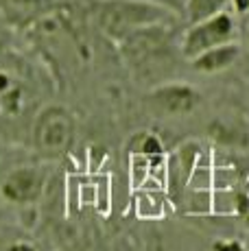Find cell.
Listing matches in <instances>:
<instances>
[{
  "label": "cell",
  "instance_id": "obj_1",
  "mask_svg": "<svg viewBox=\"0 0 249 251\" xmlns=\"http://www.w3.org/2000/svg\"><path fill=\"white\" fill-rule=\"evenodd\" d=\"M42 99V75L26 55L0 48V129L11 131L35 114Z\"/></svg>",
  "mask_w": 249,
  "mask_h": 251
},
{
  "label": "cell",
  "instance_id": "obj_2",
  "mask_svg": "<svg viewBox=\"0 0 249 251\" xmlns=\"http://www.w3.org/2000/svg\"><path fill=\"white\" fill-rule=\"evenodd\" d=\"M118 48H121L124 64L131 68L133 75L140 81H149L153 85L164 83V76L175 66L171 22L138 28L118 42Z\"/></svg>",
  "mask_w": 249,
  "mask_h": 251
},
{
  "label": "cell",
  "instance_id": "obj_3",
  "mask_svg": "<svg viewBox=\"0 0 249 251\" xmlns=\"http://www.w3.org/2000/svg\"><path fill=\"white\" fill-rule=\"evenodd\" d=\"M92 11L99 28L116 44L138 28L171 22L177 13L155 0H99Z\"/></svg>",
  "mask_w": 249,
  "mask_h": 251
},
{
  "label": "cell",
  "instance_id": "obj_4",
  "mask_svg": "<svg viewBox=\"0 0 249 251\" xmlns=\"http://www.w3.org/2000/svg\"><path fill=\"white\" fill-rule=\"evenodd\" d=\"M75 116L61 105H46L31 125V144L44 160H59L75 142Z\"/></svg>",
  "mask_w": 249,
  "mask_h": 251
},
{
  "label": "cell",
  "instance_id": "obj_5",
  "mask_svg": "<svg viewBox=\"0 0 249 251\" xmlns=\"http://www.w3.org/2000/svg\"><path fill=\"white\" fill-rule=\"evenodd\" d=\"M232 37H234L232 16L225 11H219L214 16L205 18V20L190 24V28L186 31L184 40H181V55L186 59H195L197 55L210 50V48L232 42Z\"/></svg>",
  "mask_w": 249,
  "mask_h": 251
},
{
  "label": "cell",
  "instance_id": "obj_6",
  "mask_svg": "<svg viewBox=\"0 0 249 251\" xmlns=\"http://www.w3.org/2000/svg\"><path fill=\"white\" fill-rule=\"evenodd\" d=\"M201 103V94L193 85L171 83L164 81L160 85H153L149 92V105L160 116H186L197 109Z\"/></svg>",
  "mask_w": 249,
  "mask_h": 251
},
{
  "label": "cell",
  "instance_id": "obj_7",
  "mask_svg": "<svg viewBox=\"0 0 249 251\" xmlns=\"http://www.w3.org/2000/svg\"><path fill=\"white\" fill-rule=\"evenodd\" d=\"M46 186V173L37 166H20L11 171L0 183L4 201L16 205H31L42 199Z\"/></svg>",
  "mask_w": 249,
  "mask_h": 251
},
{
  "label": "cell",
  "instance_id": "obj_8",
  "mask_svg": "<svg viewBox=\"0 0 249 251\" xmlns=\"http://www.w3.org/2000/svg\"><path fill=\"white\" fill-rule=\"evenodd\" d=\"M199 157V144L197 142H184L181 147L175 149V153L169 157V164H166V177H169V186L171 192L177 199L181 190L186 186H190L195 175V162Z\"/></svg>",
  "mask_w": 249,
  "mask_h": 251
},
{
  "label": "cell",
  "instance_id": "obj_9",
  "mask_svg": "<svg viewBox=\"0 0 249 251\" xmlns=\"http://www.w3.org/2000/svg\"><path fill=\"white\" fill-rule=\"evenodd\" d=\"M46 0H0V18L9 28H28L46 16Z\"/></svg>",
  "mask_w": 249,
  "mask_h": 251
},
{
  "label": "cell",
  "instance_id": "obj_10",
  "mask_svg": "<svg viewBox=\"0 0 249 251\" xmlns=\"http://www.w3.org/2000/svg\"><path fill=\"white\" fill-rule=\"evenodd\" d=\"M238 55H241V48L234 42H227V44L214 46L210 50L197 55L195 59H190V66L197 72H221V70H227L238 59Z\"/></svg>",
  "mask_w": 249,
  "mask_h": 251
},
{
  "label": "cell",
  "instance_id": "obj_11",
  "mask_svg": "<svg viewBox=\"0 0 249 251\" xmlns=\"http://www.w3.org/2000/svg\"><path fill=\"white\" fill-rule=\"evenodd\" d=\"M225 2L227 0H186V7H184V16L190 24L205 20V18L214 16V13L223 11Z\"/></svg>",
  "mask_w": 249,
  "mask_h": 251
},
{
  "label": "cell",
  "instance_id": "obj_12",
  "mask_svg": "<svg viewBox=\"0 0 249 251\" xmlns=\"http://www.w3.org/2000/svg\"><path fill=\"white\" fill-rule=\"evenodd\" d=\"M147 251H186V249L175 238H171L166 231L155 229L147 236Z\"/></svg>",
  "mask_w": 249,
  "mask_h": 251
},
{
  "label": "cell",
  "instance_id": "obj_13",
  "mask_svg": "<svg viewBox=\"0 0 249 251\" xmlns=\"http://www.w3.org/2000/svg\"><path fill=\"white\" fill-rule=\"evenodd\" d=\"M214 251H245L238 243L234 240H221V243H214Z\"/></svg>",
  "mask_w": 249,
  "mask_h": 251
},
{
  "label": "cell",
  "instance_id": "obj_14",
  "mask_svg": "<svg viewBox=\"0 0 249 251\" xmlns=\"http://www.w3.org/2000/svg\"><path fill=\"white\" fill-rule=\"evenodd\" d=\"M7 22L0 18V48H7Z\"/></svg>",
  "mask_w": 249,
  "mask_h": 251
},
{
  "label": "cell",
  "instance_id": "obj_15",
  "mask_svg": "<svg viewBox=\"0 0 249 251\" xmlns=\"http://www.w3.org/2000/svg\"><path fill=\"white\" fill-rule=\"evenodd\" d=\"M7 251H37L33 245H28V243H16V245H11Z\"/></svg>",
  "mask_w": 249,
  "mask_h": 251
},
{
  "label": "cell",
  "instance_id": "obj_16",
  "mask_svg": "<svg viewBox=\"0 0 249 251\" xmlns=\"http://www.w3.org/2000/svg\"><path fill=\"white\" fill-rule=\"evenodd\" d=\"M234 7L241 13H249V0H234Z\"/></svg>",
  "mask_w": 249,
  "mask_h": 251
},
{
  "label": "cell",
  "instance_id": "obj_17",
  "mask_svg": "<svg viewBox=\"0 0 249 251\" xmlns=\"http://www.w3.org/2000/svg\"><path fill=\"white\" fill-rule=\"evenodd\" d=\"M245 37L249 40V16H247V20H245Z\"/></svg>",
  "mask_w": 249,
  "mask_h": 251
}]
</instances>
